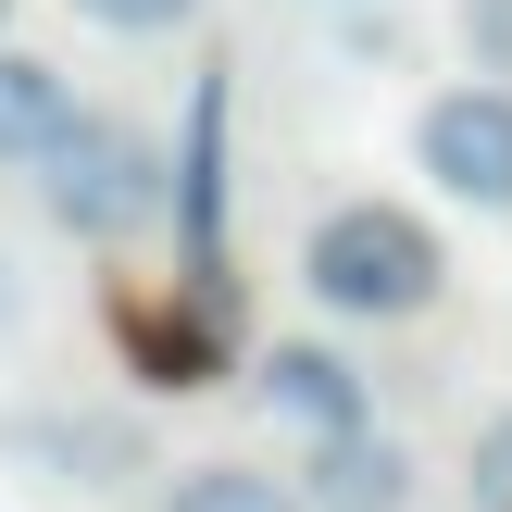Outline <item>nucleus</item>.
<instances>
[{
  "label": "nucleus",
  "instance_id": "9d476101",
  "mask_svg": "<svg viewBox=\"0 0 512 512\" xmlns=\"http://www.w3.org/2000/svg\"><path fill=\"white\" fill-rule=\"evenodd\" d=\"M463 512H512V400L463 438Z\"/></svg>",
  "mask_w": 512,
  "mask_h": 512
},
{
  "label": "nucleus",
  "instance_id": "1a4fd4ad",
  "mask_svg": "<svg viewBox=\"0 0 512 512\" xmlns=\"http://www.w3.org/2000/svg\"><path fill=\"white\" fill-rule=\"evenodd\" d=\"M150 512H300V475L250 463V450H200V463L163 475V500Z\"/></svg>",
  "mask_w": 512,
  "mask_h": 512
},
{
  "label": "nucleus",
  "instance_id": "7ed1b4c3",
  "mask_svg": "<svg viewBox=\"0 0 512 512\" xmlns=\"http://www.w3.org/2000/svg\"><path fill=\"white\" fill-rule=\"evenodd\" d=\"M0 463L50 500H113L125 475H150V438L113 400H13L0 413Z\"/></svg>",
  "mask_w": 512,
  "mask_h": 512
},
{
  "label": "nucleus",
  "instance_id": "39448f33",
  "mask_svg": "<svg viewBox=\"0 0 512 512\" xmlns=\"http://www.w3.org/2000/svg\"><path fill=\"white\" fill-rule=\"evenodd\" d=\"M250 400H263L300 450L363 438V425H375V375L350 363L338 338H275V350H250Z\"/></svg>",
  "mask_w": 512,
  "mask_h": 512
},
{
  "label": "nucleus",
  "instance_id": "6e6552de",
  "mask_svg": "<svg viewBox=\"0 0 512 512\" xmlns=\"http://www.w3.org/2000/svg\"><path fill=\"white\" fill-rule=\"evenodd\" d=\"M175 225H188V263L213 275V238H225V75H200V100H188V150H175Z\"/></svg>",
  "mask_w": 512,
  "mask_h": 512
},
{
  "label": "nucleus",
  "instance_id": "423d86ee",
  "mask_svg": "<svg viewBox=\"0 0 512 512\" xmlns=\"http://www.w3.org/2000/svg\"><path fill=\"white\" fill-rule=\"evenodd\" d=\"M413 500H425V463L388 438V425L300 450V512H413Z\"/></svg>",
  "mask_w": 512,
  "mask_h": 512
},
{
  "label": "nucleus",
  "instance_id": "20e7f679",
  "mask_svg": "<svg viewBox=\"0 0 512 512\" xmlns=\"http://www.w3.org/2000/svg\"><path fill=\"white\" fill-rule=\"evenodd\" d=\"M413 175L463 213H512V88H488V75L438 88L413 113Z\"/></svg>",
  "mask_w": 512,
  "mask_h": 512
},
{
  "label": "nucleus",
  "instance_id": "f257e3e1",
  "mask_svg": "<svg viewBox=\"0 0 512 512\" xmlns=\"http://www.w3.org/2000/svg\"><path fill=\"white\" fill-rule=\"evenodd\" d=\"M300 288L338 325H425L450 300V238L388 188H350L300 225Z\"/></svg>",
  "mask_w": 512,
  "mask_h": 512
},
{
  "label": "nucleus",
  "instance_id": "4468645a",
  "mask_svg": "<svg viewBox=\"0 0 512 512\" xmlns=\"http://www.w3.org/2000/svg\"><path fill=\"white\" fill-rule=\"evenodd\" d=\"M25 313H38V288H25V263H13V238H0V350L25 338Z\"/></svg>",
  "mask_w": 512,
  "mask_h": 512
},
{
  "label": "nucleus",
  "instance_id": "2eb2a0df",
  "mask_svg": "<svg viewBox=\"0 0 512 512\" xmlns=\"http://www.w3.org/2000/svg\"><path fill=\"white\" fill-rule=\"evenodd\" d=\"M325 13H363V0H325Z\"/></svg>",
  "mask_w": 512,
  "mask_h": 512
},
{
  "label": "nucleus",
  "instance_id": "f03ea898",
  "mask_svg": "<svg viewBox=\"0 0 512 512\" xmlns=\"http://www.w3.org/2000/svg\"><path fill=\"white\" fill-rule=\"evenodd\" d=\"M38 200H50V225L75 250H138L175 213V150L150 125H125V113H75L63 150L38 163Z\"/></svg>",
  "mask_w": 512,
  "mask_h": 512
},
{
  "label": "nucleus",
  "instance_id": "9b49d317",
  "mask_svg": "<svg viewBox=\"0 0 512 512\" xmlns=\"http://www.w3.org/2000/svg\"><path fill=\"white\" fill-rule=\"evenodd\" d=\"M450 25H463V63L488 88H512V0H450Z\"/></svg>",
  "mask_w": 512,
  "mask_h": 512
},
{
  "label": "nucleus",
  "instance_id": "0eeeda50",
  "mask_svg": "<svg viewBox=\"0 0 512 512\" xmlns=\"http://www.w3.org/2000/svg\"><path fill=\"white\" fill-rule=\"evenodd\" d=\"M75 113H88L75 75L50 63V50H13V38H0V175H38L50 150H63Z\"/></svg>",
  "mask_w": 512,
  "mask_h": 512
},
{
  "label": "nucleus",
  "instance_id": "f8f14e48",
  "mask_svg": "<svg viewBox=\"0 0 512 512\" xmlns=\"http://www.w3.org/2000/svg\"><path fill=\"white\" fill-rule=\"evenodd\" d=\"M200 0H75V25H100V38H175Z\"/></svg>",
  "mask_w": 512,
  "mask_h": 512
},
{
  "label": "nucleus",
  "instance_id": "dca6fc26",
  "mask_svg": "<svg viewBox=\"0 0 512 512\" xmlns=\"http://www.w3.org/2000/svg\"><path fill=\"white\" fill-rule=\"evenodd\" d=\"M0 25H13V0H0Z\"/></svg>",
  "mask_w": 512,
  "mask_h": 512
},
{
  "label": "nucleus",
  "instance_id": "ddd939ff",
  "mask_svg": "<svg viewBox=\"0 0 512 512\" xmlns=\"http://www.w3.org/2000/svg\"><path fill=\"white\" fill-rule=\"evenodd\" d=\"M338 38H350V63H413V25H388L375 0H363V13L338 25Z\"/></svg>",
  "mask_w": 512,
  "mask_h": 512
}]
</instances>
